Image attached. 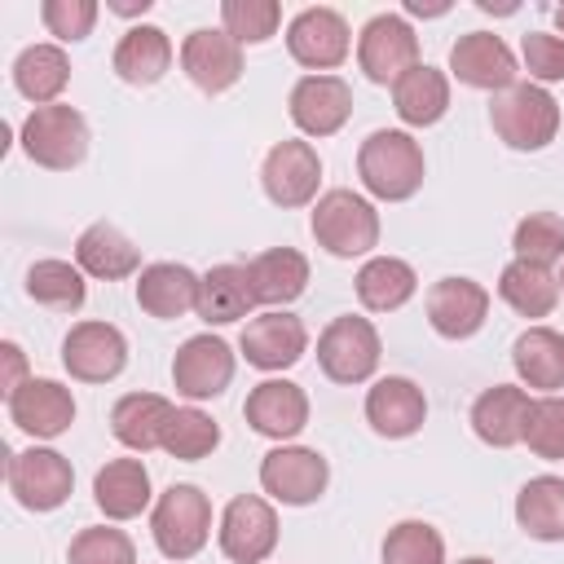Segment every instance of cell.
<instances>
[{"label": "cell", "instance_id": "23", "mask_svg": "<svg viewBox=\"0 0 564 564\" xmlns=\"http://www.w3.org/2000/svg\"><path fill=\"white\" fill-rule=\"evenodd\" d=\"M529 405L533 397L516 383H494L471 401V432L494 445V449H511L524 445V423H529Z\"/></svg>", "mask_w": 564, "mask_h": 564}, {"label": "cell", "instance_id": "18", "mask_svg": "<svg viewBox=\"0 0 564 564\" xmlns=\"http://www.w3.org/2000/svg\"><path fill=\"white\" fill-rule=\"evenodd\" d=\"M291 123L304 137H335L352 115V88L339 75H304L291 88Z\"/></svg>", "mask_w": 564, "mask_h": 564}, {"label": "cell", "instance_id": "28", "mask_svg": "<svg viewBox=\"0 0 564 564\" xmlns=\"http://www.w3.org/2000/svg\"><path fill=\"white\" fill-rule=\"evenodd\" d=\"M93 502L106 520H132L150 507V471L141 458H110L93 476Z\"/></svg>", "mask_w": 564, "mask_h": 564}, {"label": "cell", "instance_id": "11", "mask_svg": "<svg viewBox=\"0 0 564 564\" xmlns=\"http://www.w3.org/2000/svg\"><path fill=\"white\" fill-rule=\"evenodd\" d=\"M308 348V330L295 313H282V308H269V313H256L247 317L242 335H238V352L247 357V366L256 370H291Z\"/></svg>", "mask_w": 564, "mask_h": 564}, {"label": "cell", "instance_id": "31", "mask_svg": "<svg viewBox=\"0 0 564 564\" xmlns=\"http://www.w3.org/2000/svg\"><path fill=\"white\" fill-rule=\"evenodd\" d=\"M256 304L251 295V278H247V264H212L203 278H198V317L207 326H229L238 317H247Z\"/></svg>", "mask_w": 564, "mask_h": 564}, {"label": "cell", "instance_id": "35", "mask_svg": "<svg viewBox=\"0 0 564 564\" xmlns=\"http://www.w3.org/2000/svg\"><path fill=\"white\" fill-rule=\"evenodd\" d=\"M516 524L538 542H564V476H533L516 494Z\"/></svg>", "mask_w": 564, "mask_h": 564}, {"label": "cell", "instance_id": "4", "mask_svg": "<svg viewBox=\"0 0 564 564\" xmlns=\"http://www.w3.org/2000/svg\"><path fill=\"white\" fill-rule=\"evenodd\" d=\"M22 150H26V159L35 167L70 172L88 154V119L75 106H62V101L35 106L22 119Z\"/></svg>", "mask_w": 564, "mask_h": 564}, {"label": "cell", "instance_id": "38", "mask_svg": "<svg viewBox=\"0 0 564 564\" xmlns=\"http://www.w3.org/2000/svg\"><path fill=\"white\" fill-rule=\"evenodd\" d=\"M216 445H220L216 419L203 414V410H194V405L176 410L172 423H167V432H163V449H167L172 458H181V463H198V458H207Z\"/></svg>", "mask_w": 564, "mask_h": 564}, {"label": "cell", "instance_id": "1", "mask_svg": "<svg viewBox=\"0 0 564 564\" xmlns=\"http://www.w3.org/2000/svg\"><path fill=\"white\" fill-rule=\"evenodd\" d=\"M423 145L401 128H375L357 150V176L370 198L379 203H405L423 185Z\"/></svg>", "mask_w": 564, "mask_h": 564}, {"label": "cell", "instance_id": "43", "mask_svg": "<svg viewBox=\"0 0 564 564\" xmlns=\"http://www.w3.org/2000/svg\"><path fill=\"white\" fill-rule=\"evenodd\" d=\"M524 445H529L538 458H546V463L564 458V397L551 392V397H538V401L529 405Z\"/></svg>", "mask_w": 564, "mask_h": 564}, {"label": "cell", "instance_id": "10", "mask_svg": "<svg viewBox=\"0 0 564 564\" xmlns=\"http://www.w3.org/2000/svg\"><path fill=\"white\" fill-rule=\"evenodd\" d=\"M220 551L234 564H264L278 546V511L269 498L260 494H238L229 498V507L220 511Z\"/></svg>", "mask_w": 564, "mask_h": 564}, {"label": "cell", "instance_id": "41", "mask_svg": "<svg viewBox=\"0 0 564 564\" xmlns=\"http://www.w3.org/2000/svg\"><path fill=\"white\" fill-rule=\"evenodd\" d=\"M282 4L278 0H225L220 4V31H229L238 44H264L278 35Z\"/></svg>", "mask_w": 564, "mask_h": 564}, {"label": "cell", "instance_id": "34", "mask_svg": "<svg viewBox=\"0 0 564 564\" xmlns=\"http://www.w3.org/2000/svg\"><path fill=\"white\" fill-rule=\"evenodd\" d=\"M498 295L507 308H516L520 317H551V308L560 304V278L546 264L533 260H511L498 273Z\"/></svg>", "mask_w": 564, "mask_h": 564}, {"label": "cell", "instance_id": "30", "mask_svg": "<svg viewBox=\"0 0 564 564\" xmlns=\"http://www.w3.org/2000/svg\"><path fill=\"white\" fill-rule=\"evenodd\" d=\"M392 106H397L401 123H410V128H432V123H441L445 110H449V79H445V70L419 62L414 70H405V75L392 84Z\"/></svg>", "mask_w": 564, "mask_h": 564}, {"label": "cell", "instance_id": "15", "mask_svg": "<svg viewBox=\"0 0 564 564\" xmlns=\"http://www.w3.org/2000/svg\"><path fill=\"white\" fill-rule=\"evenodd\" d=\"M181 70L198 93L216 97V93H225L242 79V44L229 31L198 26L181 44Z\"/></svg>", "mask_w": 564, "mask_h": 564}, {"label": "cell", "instance_id": "9", "mask_svg": "<svg viewBox=\"0 0 564 564\" xmlns=\"http://www.w3.org/2000/svg\"><path fill=\"white\" fill-rule=\"evenodd\" d=\"M330 467L308 445H278L260 463V489L282 507H308L326 494Z\"/></svg>", "mask_w": 564, "mask_h": 564}, {"label": "cell", "instance_id": "45", "mask_svg": "<svg viewBox=\"0 0 564 564\" xmlns=\"http://www.w3.org/2000/svg\"><path fill=\"white\" fill-rule=\"evenodd\" d=\"M520 57H524V70H529V84H555L564 79V35H551V31H529L520 40Z\"/></svg>", "mask_w": 564, "mask_h": 564}, {"label": "cell", "instance_id": "2", "mask_svg": "<svg viewBox=\"0 0 564 564\" xmlns=\"http://www.w3.org/2000/svg\"><path fill=\"white\" fill-rule=\"evenodd\" d=\"M308 229H313L317 247L330 251L335 260H357L379 247V212L370 198H361L352 189H326L313 203Z\"/></svg>", "mask_w": 564, "mask_h": 564}, {"label": "cell", "instance_id": "42", "mask_svg": "<svg viewBox=\"0 0 564 564\" xmlns=\"http://www.w3.org/2000/svg\"><path fill=\"white\" fill-rule=\"evenodd\" d=\"M70 564H137V546L123 529H110V524H93V529H79L70 538V551H66Z\"/></svg>", "mask_w": 564, "mask_h": 564}, {"label": "cell", "instance_id": "46", "mask_svg": "<svg viewBox=\"0 0 564 564\" xmlns=\"http://www.w3.org/2000/svg\"><path fill=\"white\" fill-rule=\"evenodd\" d=\"M0 357H4V379H0V392H4V401L26 383V352L13 344V339H4L0 344Z\"/></svg>", "mask_w": 564, "mask_h": 564}, {"label": "cell", "instance_id": "12", "mask_svg": "<svg viewBox=\"0 0 564 564\" xmlns=\"http://www.w3.org/2000/svg\"><path fill=\"white\" fill-rule=\"evenodd\" d=\"M62 366L79 383H110L128 366V339L110 322H75L62 339Z\"/></svg>", "mask_w": 564, "mask_h": 564}, {"label": "cell", "instance_id": "22", "mask_svg": "<svg viewBox=\"0 0 564 564\" xmlns=\"http://www.w3.org/2000/svg\"><path fill=\"white\" fill-rule=\"evenodd\" d=\"M242 414H247V423H251L260 436H269V441H291V436H300L304 423H308V397H304V388L291 383V379H264V383H256V388L247 392Z\"/></svg>", "mask_w": 564, "mask_h": 564}, {"label": "cell", "instance_id": "33", "mask_svg": "<svg viewBox=\"0 0 564 564\" xmlns=\"http://www.w3.org/2000/svg\"><path fill=\"white\" fill-rule=\"evenodd\" d=\"M66 84H70V57L57 44H26L18 53V62H13V88L26 101L53 106Z\"/></svg>", "mask_w": 564, "mask_h": 564}, {"label": "cell", "instance_id": "19", "mask_svg": "<svg viewBox=\"0 0 564 564\" xmlns=\"http://www.w3.org/2000/svg\"><path fill=\"white\" fill-rule=\"evenodd\" d=\"M489 317V291L476 278H441L427 291V322L441 339H471Z\"/></svg>", "mask_w": 564, "mask_h": 564}, {"label": "cell", "instance_id": "52", "mask_svg": "<svg viewBox=\"0 0 564 564\" xmlns=\"http://www.w3.org/2000/svg\"><path fill=\"white\" fill-rule=\"evenodd\" d=\"M560 291H564V269H560Z\"/></svg>", "mask_w": 564, "mask_h": 564}, {"label": "cell", "instance_id": "44", "mask_svg": "<svg viewBox=\"0 0 564 564\" xmlns=\"http://www.w3.org/2000/svg\"><path fill=\"white\" fill-rule=\"evenodd\" d=\"M40 18H44L48 35H57L62 44H75V40H88L93 35L97 0H44L40 4Z\"/></svg>", "mask_w": 564, "mask_h": 564}, {"label": "cell", "instance_id": "20", "mask_svg": "<svg viewBox=\"0 0 564 564\" xmlns=\"http://www.w3.org/2000/svg\"><path fill=\"white\" fill-rule=\"evenodd\" d=\"M423 419H427V397H423V388H419L414 379H405V375H383V379H375V388L366 392V423H370L379 436H388V441L414 436V432L423 427Z\"/></svg>", "mask_w": 564, "mask_h": 564}, {"label": "cell", "instance_id": "8", "mask_svg": "<svg viewBox=\"0 0 564 564\" xmlns=\"http://www.w3.org/2000/svg\"><path fill=\"white\" fill-rule=\"evenodd\" d=\"M357 66L370 84H397L419 66V35L401 13H375L357 35Z\"/></svg>", "mask_w": 564, "mask_h": 564}, {"label": "cell", "instance_id": "25", "mask_svg": "<svg viewBox=\"0 0 564 564\" xmlns=\"http://www.w3.org/2000/svg\"><path fill=\"white\" fill-rule=\"evenodd\" d=\"M75 264H79L88 278L119 282V278L141 273V251H137V242H132L119 225L93 220V225L75 238Z\"/></svg>", "mask_w": 564, "mask_h": 564}, {"label": "cell", "instance_id": "13", "mask_svg": "<svg viewBox=\"0 0 564 564\" xmlns=\"http://www.w3.org/2000/svg\"><path fill=\"white\" fill-rule=\"evenodd\" d=\"M286 48L300 66H308L313 75H326L335 70L348 48H352V35H348V22L344 13L326 9V4H313V9H300L286 26Z\"/></svg>", "mask_w": 564, "mask_h": 564}, {"label": "cell", "instance_id": "26", "mask_svg": "<svg viewBox=\"0 0 564 564\" xmlns=\"http://www.w3.org/2000/svg\"><path fill=\"white\" fill-rule=\"evenodd\" d=\"M110 66H115V75H119L123 84H132V88L159 84V79L172 70V40H167V31H163V26H150V22L128 26V31L119 35V44H115Z\"/></svg>", "mask_w": 564, "mask_h": 564}, {"label": "cell", "instance_id": "37", "mask_svg": "<svg viewBox=\"0 0 564 564\" xmlns=\"http://www.w3.org/2000/svg\"><path fill=\"white\" fill-rule=\"evenodd\" d=\"M26 295L44 308H57V313H75L84 308L88 300V286H84V269L70 264V260H35L26 269Z\"/></svg>", "mask_w": 564, "mask_h": 564}, {"label": "cell", "instance_id": "3", "mask_svg": "<svg viewBox=\"0 0 564 564\" xmlns=\"http://www.w3.org/2000/svg\"><path fill=\"white\" fill-rule=\"evenodd\" d=\"M489 123L511 150H546L560 132V101L542 84H511L489 101Z\"/></svg>", "mask_w": 564, "mask_h": 564}, {"label": "cell", "instance_id": "32", "mask_svg": "<svg viewBox=\"0 0 564 564\" xmlns=\"http://www.w3.org/2000/svg\"><path fill=\"white\" fill-rule=\"evenodd\" d=\"M256 304H291L308 286V260L295 247H269L247 264Z\"/></svg>", "mask_w": 564, "mask_h": 564}, {"label": "cell", "instance_id": "40", "mask_svg": "<svg viewBox=\"0 0 564 564\" xmlns=\"http://www.w3.org/2000/svg\"><path fill=\"white\" fill-rule=\"evenodd\" d=\"M511 247H516V260H533L551 269L555 260H564V220L555 212H529L516 225Z\"/></svg>", "mask_w": 564, "mask_h": 564}, {"label": "cell", "instance_id": "7", "mask_svg": "<svg viewBox=\"0 0 564 564\" xmlns=\"http://www.w3.org/2000/svg\"><path fill=\"white\" fill-rule=\"evenodd\" d=\"M9 494L26 507V511H57L70 489H75V471L66 463V454L48 449V445H31L9 454Z\"/></svg>", "mask_w": 564, "mask_h": 564}, {"label": "cell", "instance_id": "48", "mask_svg": "<svg viewBox=\"0 0 564 564\" xmlns=\"http://www.w3.org/2000/svg\"><path fill=\"white\" fill-rule=\"evenodd\" d=\"M405 13H414V18H441V13H449V4H445V0H436V4H423V0H405Z\"/></svg>", "mask_w": 564, "mask_h": 564}, {"label": "cell", "instance_id": "16", "mask_svg": "<svg viewBox=\"0 0 564 564\" xmlns=\"http://www.w3.org/2000/svg\"><path fill=\"white\" fill-rule=\"evenodd\" d=\"M234 379V348L220 335H189L172 357V383L189 401H212Z\"/></svg>", "mask_w": 564, "mask_h": 564}, {"label": "cell", "instance_id": "50", "mask_svg": "<svg viewBox=\"0 0 564 564\" xmlns=\"http://www.w3.org/2000/svg\"><path fill=\"white\" fill-rule=\"evenodd\" d=\"M458 564H494V560H485V555H467V560H458Z\"/></svg>", "mask_w": 564, "mask_h": 564}, {"label": "cell", "instance_id": "6", "mask_svg": "<svg viewBox=\"0 0 564 564\" xmlns=\"http://www.w3.org/2000/svg\"><path fill=\"white\" fill-rule=\"evenodd\" d=\"M379 357H383V344L370 317L344 313V317H330L326 330L317 335V366L335 383H366Z\"/></svg>", "mask_w": 564, "mask_h": 564}, {"label": "cell", "instance_id": "39", "mask_svg": "<svg viewBox=\"0 0 564 564\" xmlns=\"http://www.w3.org/2000/svg\"><path fill=\"white\" fill-rule=\"evenodd\" d=\"M383 564H445V538L427 520H401L383 538Z\"/></svg>", "mask_w": 564, "mask_h": 564}, {"label": "cell", "instance_id": "5", "mask_svg": "<svg viewBox=\"0 0 564 564\" xmlns=\"http://www.w3.org/2000/svg\"><path fill=\"white\" fill-rule=\"evenodd\" d=\"M154 546L167 560H189L212 538V502L198 485H167L150 511Z\"/></svg>", "mask_w": 564, "mask_h": 564}, {"label": "cell", "instance_id": "51", "mask_svg": "<svg viewBox=\"0 0 564 564\" xmlns=\"http://www.w3.org/2000/svg\"><path fill=\"white\" fill-rule=\"evenodd\" d=\"M555 26H560V31H564V4H560V9H555Z\"/></svg>", "mask_w": 564, "mask_h": 564}, {"label": "cell", "instance_id": "29", "mask_svg": "<svg viewBox=\"0 0 564 564\" xmlns=\"http://www.w3.org/2000/svg\"><path fill=\"white\" fill-rule=\"evenodd\" d=\"M511 366L524 388H538L551 397L555 388H564V335L551 326H529L511 344Z\"/></svg>", "mask_w": 564, "mask_h": 564}, {"label": "cell", "instance_id": "21", "mask_svg": "<svg viewBox=\"0 0 564 564\" xmlns=\"http://www.w3.org/2000/svg\"><path fill=\"white\" fill-rule=\"evenodd\" d=\"M9 419L35 441H53L75 423V397L57 379H26L9 397Z\"/></svg>", "mask_w": 564, "mask_h": 564}, {"label": "cell", "instance_id": "47", "mask_svg": "<svg viewBox=\"0 0 564 564\" xmlns=\"http://www.w3.org/2000/svg\"><path fill=\"white\" fill-rule=\"evenodd\" d=\"M110 13H123V18H137V13H150V0H106Z\"/></svg>", "mask_w": 564, "mask_h": 564}, {"label": "cell", "instance_id": "24", "mask_svg": "<svg viewBox=\"0 0 564 564\" xmlns=\"http://www.w3.org/2000/svg\"><path fill=\"white\" fill-rule=\"evenodd\" d=\"M176 405L159 392H128L115 401L110 410V432L123 449L132 454H150V449H163V432L172 423Z\"/></svg>", "mask_w": 564, "mask_h": 564}, {"label": "cell", "instance_id": "49", "mask_svg": "<svg viewBox=\"0 0 564 564\" xmlns=\"http://www.w3.org/2000/svg\"><path fill=\"white\" fill-rule=\"evenodd\" d=\"M485 13H516V4H494V0H480Z\"/></svg>", "mask_w": 564, "mask_h": 564}, {"label": "cell", "instance_id": "14", "mask_svg": "<svg viewBox=\"0 0 564 564\" xmlns=\"http://www.w3.org/2000/svg\"><path fill=\"white\" fill-rule=\"evenodd\" d=\"M260 185L278 207H308L322 185V159L308 141H278L260 163Z\"/></svg>", "mask_w": 564, "mask_h": 564}, {"label": "cell", "instance_id": "27", "mask_svg": "<svg viewBox=\"0 0 564 564\" xmlns=\"http://www.w3.org/2000/svg\"><path fill=\"white\" fill-rule=\"evenodd\" d=\"M137 304L159 317V322H172V317H185L189 308H198V273L176 264V260H159V264H145L137 273Z\"/></svg>", "mask_w": 564, "mask_h": 564}, {"label": "cell", "instance_id": "17", "mask_svg": "<svg viewBox=\"0 0 564 564\" xmlns=\"http://www.w3.org/2000/svg\"><path fill=\"white\" fill-rule=\"evenodd\" d=\"M449 70L458 84L467 88H480V93H507L516 84V53L502 44V35L494 31H467L454 40L449 48Z\"/></svg>", "mask_w": 564, "mask_h": 564}, {"label": "cell", "instance_id": "36", "mask_svg": "<svg viewBox=\"0 0 564 564\" xmlns=\"http://www.w3.org/2000/svg\"><path fill=\"white\" fill-rule=\"evenodd\" d=\"M357 300L370 308V313H392L401 308L414 291H419V278L405 260L397 256H370L361 269H357Z\"/></svg>", "mask_w": 564, "mask_h": 564}]
</instances>
